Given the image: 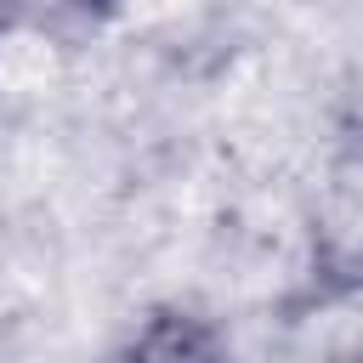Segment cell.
<instances>
[{
  "mask_svg": "<svg viewBox=\"0 0 363 363\" xmlns=\"http://www.w3.org/2000/svg\"><path fill=\"white\" fill-rule=\"evenodd\" d=\"M363 301V125L340 130L318 164L301 216V261L284 289L289 318H318Z\"/></svg>",
  "mask_w": 363,
  "mask_h": 363,
  "instance_id": "1",
  "label": "cell"
},
{
  "mask_svg": "<svg viewBox=\"0 0 363 363\" xmlns=\"http://www.w3.org/2000/svg\"><path fill=\"white\" fill-rule=\"evenodd\" d=\"M119 17V0H0V34H34L57 51L91 45Z\"/></svg>",
  "mask_w": 363,
  "mask_h": 363,
  "instance_id": "2",
  "label": "cell"
},
{
  "mask_svg": "<svg viewBox=\"0 0 363 363\" xmlns=\"http://www.w3.org/2000/svg\"><path fill=\"white\" fill-rule=\"evenodd\" d=\"M119 352L125 357H216L227 352V335L187 306H153L142 323H130Z\"/></svg>",
  "mask_w": 363,
  "mask_h": 363,
  "instance_id": "3",
  "label": "cell"
},
{
  "mask_svg": "<svg viewBox=\"0 0 363 363\" xmlns=\"http://www.w3.org/2000/svg\"><path fill=\"white\" fill-rule=\"evenodd\" d=\"M0 40H6V34H0Z\"/></svg>",
  "mask_w": 363,
  "mask_h": 363,
  "instance_id": "4",
  "label": "cell"
}]
</instances>
